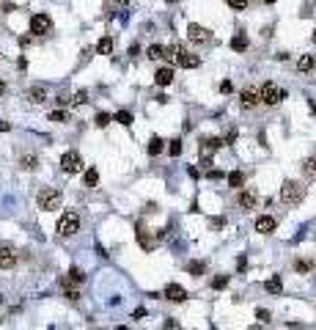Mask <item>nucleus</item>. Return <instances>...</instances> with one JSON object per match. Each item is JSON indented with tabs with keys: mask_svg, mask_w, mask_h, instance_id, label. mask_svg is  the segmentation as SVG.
I'll return each instance as SVG.
<instances>
[{
	"mask_svg": "<svg viewBox=\"0 0 316 330\" xmlns=\"http://www.w3.org/2000/svg\"><path fill=\"white\" fill-rule=\"evenodd\" d=\"M165 58H171L173 63H179V66H184V69H196L198 63H201V58H198V55H190L181 44H171V47H165Z\"/></svg>",
	"mask_w": 316,
	"mask_h": 330,
	"instance_id": "1",
	"label": "nucleus"
},
{
	"mask_svg": "<svg viewBox=\"0 0 316 330\" xmlns=\"http://www.w3.org/2000/svg\"><path fill=\"white\" fill-rule=\"evenodd\" d=\"M36 204H39L42 212H55V209H60V204H63V193L55 190V187H44V190H39V195H36Z\"/></svg>",
	"mask_w": 316,
	"mask_h": 330,
	"instance_id": "2",
	"label": "nucleus"
},
{
	"mask_svg": "<svg viewBox=\"0 0 316 330\" xmlns=\"http://www.w3.org/2000/svg\"><path fill=\"white\" fill-rule=\"evenodd\" d=\"M305 198V187L300 185V182H283V187H281V201L283 204H289V206H294V204H300Z\"/></svg>",
	"mask_w": 316,
	"mask_h": 330,
	"instance_id": "3",
	"label": "nucleus"
},
{
	"mask_svg": "<svg viewBox=\"0 0 316 330\" xmlns=\"http://www.w3.org/2000/svg\"><path fill=\"white\" fill-rule=\"evenodd\" d=\"M80 231V215H77L75 209H69L60 215L58 220V234L60 237H72V234H77Z\"/></svg>",
	"mask_w": 316,
	"mask_h": 330,
	"instance_id": "4",
	"label": "nucleus"
},
{
	"mask_svg": "<svg viewBox=\"0 0 316 330\" xmlns=\"http://www.w3.org/2000/svg\"><path fill=\"white\" fill-rule=\"evenodd\" d=\"M258 94H261V102H264V105H270V108H275V105L286 96V91H283V88H278L275 83H264L261 88H258Z\"/></svg>",
	"mask_w": 316,
	"mask_h": 330,
	"instance_id": "5",
	"label": "nucleus"
},
{
	"mask_svg": "<svg viewBox=\"0 0 316 330\" xmlns=\"http://www.w3.org/2000/svg\"><path fill=\"white\" fill-rule=\"evenodd\" d=\"M52 31V19L47 14H33L30 17V33L33 36H47Z\"/></svg>",
	"mask_w": 316,
	"mask_h": 330,
	"instance_id": "6",
	"label": "nucleus"
},
{
	"mask_svg": "<svg viewBox=\"0 0 316 330\" xmlns=\"http://www.w3.org/2000/svg\"><path fill=\"white\" fill-rule=\"evenodd\" d=\"M187 36L193 44H209V39H212V33L204 25H198V22H190L187 25Z\"/></svg>",
	"mask_w": 316,
	"mask_h": 330,
	"instance_id": "7",
	"label": "nucleus"
},
{
	"mask_svg": "<svg viewBox=\"0 0 316 330\" xmlns=\"http://www.w3.org/2000/svg\"><path fill=\"white\" fill-rule=\"evenodd\" d=\"M60 168L66 171V173H80V168H83V157L77 152H66L63 157H60Z\"/></svg>",
	"mask_w": 316,
	"mask_h": 330,
	"instance_id": "8",
	"label": "nucleus"
},
{
	"mask_svg": "<svg viewBox=\"0 0 316 330\" xmlns=\"http://www.w3.org/2000/svg\"><path fill=\"white\" fill-rule=\"evenodd\" d=\"M261 102V94H258V88H253V85H248V88H242V94H240V105L245 110H253Z\"/></svg>",
	"mask_w": 316,
	"mask_h": 330,
	"instance_id": "9",
	"label": "nucleus"
},
{
	"mask_svg": "<svg viewBox=\"0 0 316 330\" xmlns=\"http://www.w3.org/2000/svg\"><path fill=\"white\" fill-rule=\"evenodd\" d=\"M157 234H151L149 229H143V226H137V245L143 248V251H151V248H157Z\"/></svg>",
	"mask_w": 316,
	"mask_h": 330,
	"instance_id": "10",
	"label": "nucleus"
},
{
	"mask_svg": "<svg viewBox=\"0 0 316 330\" xmlns=\"http://www.w3.org/2000/svg\"><path fill=\"white\" fill-rule=\"evenodd\" d=\"M17 264V253L11 245H0V270H14Z\"/></svg>",
	"mask_w": 316,
	"mask_h": 330,
	"instance_id": "11",
	"label": "nucleus"
},
{
	"mask_svg": "<svg viewBox=\"0 0 316 330\" xmlns=\"http://www.w3.org/2000/svg\"><path fill=\"white\" fill-rule=\"evenodd\" d=\"M165 297H168L171 303H184V300H187V289L179 286V283H168V286H165Z\"/></svg>",
	"mask_w": 316,
	"mask_h": 330,
	"instance_id": "12",
	"label": "nucleus"
},
{
	"mask_svg": "<svg viewBox=\"0 0 316 330\" xmlns=\"http://www.w3.org/2000/svg\"><path fill=\"white\" fill-rule=\"evenodd\" d=\"M275 229H278L275 218H270V215H261V218H256V231H258V234H272Z\"/></svg>",
	"mask_w": 316,
	"mask_h": 330,
	"instance_id": "13",
	"label": "nucleus"
},
{
	"mask_svg": "<svg viewBox=\"0 0 316 330\" xmlns=\"http://www.w3.org/2000/svg\"><path fill=\"white\" fill-rule=\"evenodd\" d=\"M256 193L253 190H242L240 195H237V204H240V209H256Z\"/></svg>",
	"mask_w": 316,
	"mask_h": 330,
	"instance_id": "14",
	"label": "nucleus"
},
{
	"mask_svg": "<svg viewBox=\"0 0 316 330\" xmlns=\"http://www.w3.org/2000/svg\"><path fill=\"white\" fill-rule=\"evenodd\" d=\"M220 146H223L220 138H201V157H209V154H214Z\"/></svg>",
	"mask_w": 316,
	"mask_h": 330,
	"instance_id": "15",
	"label": "nucleus"
},
{
	"mask_svg": "<svg viewBox=\"0 0 316 330\" xmlns=\"http://www.w3.org/2000/svg\"><path fill=\"white\" fill-rule=\"evenodd\" d=\"M154 83L160 85V88L171 85L173 83V69L171 66H160V69H157V75H154Z\"/></svg>",
	"mask_w": 316,
	"mask_h": 330,
	"instance_id": "16",
	"label": "nucleus"
},
{
	"mask_svg": "<svg viewBox=\"0 0 316 330\" xmlns=\"http://www.w3.org/2000/svg\"><path fill=\"white\" fill-rule=\"evenodd\" d=\"M28 99L36 102V105H39V102H44V99H47V88H44V85H33V88L28 91Z\"/></svg>",
	"mask_w": 316,
	"mask_h": 330,
	"instance_id": "17",
	"label": "nucleus"
},
{
	"mask_svg": "<svg viewBox=\"0 0 316 330\" xmlns=\"http://www.w3.org/2000/svg\"><path fill=\"white\" fill-rule=\"evenodd\" d=\"M248 36H245V33H237V36H234V39H231V50H237V52H245V50H248Z\"/></svg>",
	"mask_w": 316,
	"mask_h": 330,
	"instance_id": "18",
	"label": "nucleus"
},
{
	"mask_svg": "<svg viewBox=\"0 0 316 330\" xmlns=\"http://www.w3.org/2000/svg\"><path fill=\"white\" fill-rule=\"evenodd\" d=\"M83 281H86L83 270H80V267H72V270H69V278H63V286H69V283H83Z\"/></svg>",
	"mask_w": 316,
	"mask_h": 330,
	"instance_id": "19",
	"label": "nucleus"
},
{
	"mask_svg": "<svg viewBox=\"0 0 316 330\" xmlns=\"http://www.w3.org/2000/svg\"><path fill=\"white\" fill-rule=\"evenodd\" d=\"M19 165L25 171H36L39 168V157H36V154H22V157H19Z\"/></svg>",
	"mask_w": 316,
	"mask_h": 330,
	"instance_id": "20",
	"label": "nucleus"
},
{
	"mask_svg": "<svg viewBox=\"0 0 316 330\" xmlns=\"http://www.w3.org/2000/svg\"><path fill=\"white\" fill-rule=\"evenodd\" d=\"M264 289L270 292V295H281V292H283V281L278 278V275H272V278L264 283Z\"/></svg>",
	"mask_w": 316,
	"mask_h": 330,
	"instance_id": "21",
	"label": "nucleus"
},
{
	"mask_svg": "<svg viewBox=\"0 0 316 330\" xmlns=\"http://www.w3.org/2000/svg\"><path fill=\"white\" fill-rule=\"evenodd\" d=\"M96 52H99V55H110V52H113V39H110V36H102V39H99Z\"/></svg>",
	"mask_w": 316,
	"mask_h": 330,
	"instance_id": "22",
	"label": "nucleus"
},
{
	"mask_svg": "<svg viewBox=\"0 0 316 330\" xmlns=\"http://www.w3.org/2000/svg\"><path fill=\"white\" fill-rule=\"evenodd\" d=\"M314 66H316V58H314V55H300V61H297V69H300V72H311Z\"/></svg>",
	"mask_w": 316,
	"mask_h": 330,
	"instance_id": "23",
	"label": "nucleus"
},
{
	"mask_svg": "<svg viewBox=\"0 0 316 330\" xmlns=\"http://www.w3.org/2000/svg\"><path fill=\"white\" fill-rule=\"evenodd\" d=\"M146 58H151V61L165 58V47H163V44H151V47H146Z\"/></svg>",
	"mask_w": 316,
	"mask_h": 330,
	"instance_id": "24",
	"label": "nucleus"
},
{
	"mask_svg": "<svg viewBox=\"0 0 316 330\" xmlns=\"http://www.w3.org/2000/svg\"><path fill=\"white\" fill-rule=\"evenodd\" d=\"M163 149H165V146H163V138H151V141H149V154H151V157H157Z\"/></svg>",
	"mask_w": 316,
	"mask_h": 330,
	"instance_id": "25",
	"label": "nucleus"
},
{
	"mask_svg": "<svg viewBox=\"0 0 316 330\" xmlns=\"http://www.w3.org/2000/svg\"><path fill=\"white\" fill-rule=\"evenodd\" d=\"M228 185H231V187H242V185H245V173H240V171H231V173H228Z\"/></svg>",
	"mask_w": 316,
	"mask_h": 330,
	"instance_id": "26",
	"label": "nucleus"
},
{
	"mask_svg": "<svg viewBox=\"0 0 316 330\" xmlns=\"http://www.w3.org/2000/svg\"><path fill=\"white\" fill-rule=\"evenodd\" d=\"M116 121H119L121 127H129V124H132V113H129V110H119V113H116Z\"/></svg>",
	"mask_w": 316,
	"mask_h": 330,
	"instance_id": "27",
	"label": "nucleus"
},
{
	"mask_svg": "<svg viewBox=\"0 0 316 330\" xmlns=\"http://www.w3.org/2000/svg\"><path fill=\"white\" fill-rule=\"evenodd\" d=\"M96 182H99V171H96V168H88V171H86V187H96Z\"/></svg>",
	"mask_w": 316,
	"mask_h": 330,
	"instance_id": "28",
	"label": "nucleus"
},
{
	"mask_svg": "<svg viewBox=\"0 0 316 330\" xmlns=\"http://www.w3.org/2000/svg\"><path fill=\"white\" fill-rule=\"evenodd\" d=\"M50 121H55V124H63V121H69V113H66V110H52V113H50Z\"/></svg>",
	"mask_w": 316,
	"mask_h": 330,
	"instance_id": "29",
	"label": "nucleus"
},
{
	"mask_svg": "<svg viewBox=\"0 0 316 330\" xmlns=\"http://www.w3.org/2000/svg\"><path fill=\"white\" fill-rule=\"evenodd\" d=\"M110 121H113V116H110V113H96L94 124H96V127H107Z\"/></svg>",
	"mask_w": 316,
	"mask_h": 330,
	"instance_id": "30",
	"label": "nucleus"
},
{
	"mask_svg": "<svg viewBox=\"0 0 316 330\" xmlns=\"http://www.w3.org/2000/svg\"><path fill=\"white\" fill-rule=\"evenodd\" d=\"M187 272H190V275H204V262H190Z\"/></svg>",
	"mask_w": 316,
	"mask_h": 330,
	"instance_id": "31",
	"label": "nucleus"
},
{
	"mask_svg": "<svg viewBox=\"0 0 316 330\" xmlns=\"http://www.w3.org/2000/svg\"><path fill=\"white\" fill-rule=\"evenodd\" d=\"M311 267H314V264L308 262V259H297V262H294V270L297 272H311Z\"/></svg>",
	"mask_w": 316,
	"mask_h": 330,
	"instance_id": "32",
	"label": "nucleus"
},
{
	"mask_svg": "<svg viewBox=\"0 0 316 330\" xmlns=\"http://www.w3.org/2000/svg\"><path fill=\"white\" fill-rule=\"evenodd\" d=\"M226 3H228V6H231L234 11H245V9H248V3H250V0H226Z\"/></svg>",
	"mask_w": 316,
	"mask_h": 330,
	"instance_id": "33",
	"label": "nucleus"
},
{
	"mask_svg": "<svg viewBox=\"0 0 316 330\" xmlns=\"http://www.w3.org/2000/svg\"><path fill=\"white\" fill-rule=\"evenodd\" d=\"M226 286H228V275H217V278L212 281V289H217V292L226 289Z\"/></svg>",
	"mask_w": 316,
	"mask_h": 330,
	"instance_id": "34",
	"label": "nucleus"
},
{
	"mask_svg": "<svg viewBox=\"0 0 316 330\" xmlns=\"http://www.w3.org/2000/svg\"><path fill=\"white\" fill-rule=\"evenodd\" d=\"M168 154H171V157H179V154H181V141H179V138H176V141H171V146H168Z\"/></svg>",
	"mask_w": 316,
	"mask_h": 330,
	"instance_id": "35",
	"label": "nucleus"
},
{
	"mask_svg": "<svg viewBox=\"0 0 316 330\" xmlns=\"http://www.w3.org/2000/svg\"><path fill=\"white\" fill-rule=\"evenodd\" d=\"M86 102H88V94L86 91H77L75 99H72V105H86Z\"/></svg>",
	"mask_w": 316,
	"mask_h": 330,
	"instance_id": "36",
	"label": "nucleus"
},
{
	"mask_svg": "<svg viewBox=\"0 0 316 330\" xmlns=\"http://www.w3.org/2000/svg\"><path fill=\"white\" fill-rule=\"evenodd\" d=\"M256 316H258V319H261V322H270V319H272V316H270V311H267V308H258V311H256Z\"/></svg>",
	"mask_w": 316,
	"mask_h": 330,
	"instance_id": "37",
	"label": "nucleus"
},
{
	"mask_svg": "<svg viewBox=\"0 0 316 330\" xmlns=\"http://www.w3.org/2000/svg\"><path fill=\"white\" fill-rule=\"evenodd\" d=\"M305 173H308V176H316V162L314 160L305 162Z\"/></svg>",
	"mask_w": 316,
	"mask_h": 330,
	"instance_id": "38",
	"label": "nucleus"
},
{
	"mask_svg": "<svg viewBox=\"0 0 316 330\" xmlns=\"http://www.w3.org/2000/svg\"><path fill=\"white\" fill-rule=\"evenodd\" d=\"M220 91H223V94H231V91H234V83H231V80H223V83H220Z\"/></svg>",
	"mask_w": 316,
	"mask_h": 330,
	"instance_id": "39",
	"label": "nucleus"
},
{
	"mask_svg": "<svg viewBox=\"0 0 316 330\" xmlns=\"http://www.w3.org/2000/svg\"><path fill=\"white\" fill-rule=\"evenodd\" d=\"M66 300H72V303H77V300H80V295H77L75 289H66Z\"/></svg>",
	"mask_w": 316,
	"mask_h": 330,
	"instance_id": "40",
	"label": "nucleus"
},
{
	"mask_svg": "<svg viewBox=\"0 0 316 330\" xmlns=\"http://www.w3.org/2000/svg\"><path fill=\"white\" fill-rule=\"evenodd\" d=\"M234 141H237V129H231L228 135H226V143H234Z\"/></svg>",
	"mask_w": 316,
	"mask_h": 330,
	"instance_id": "41",
	"label": "nucleus"
},
{
	"mask_svg": "<svg viewBox=\"0 0 316 330\" xmlns=\"http://www.w3.org/2000/svg\"><path fill=\"white\" fill-rule=\"evenodd\" d=\"M209 179H223V171H209Z\"/></svg>",
	"mask_w": 316,
	"mask_h": 330,
	"instance_id": "42",
	"label": "nucleus"
},
{
	"mask_svg": "<svg viewBox=\"0 0 316 330\" xmlns=\"http://www.w3.org/2000/svg\"><path fill=\"white\" fill-rule=\"evenodd\" d=\"M9 129H11L9 121H0V132H9Z\"/></svg>",
	"mask_w": 316,
	"mask_h": 330,
	"instance_id": "43",
	"label": "nucleus"
},
{
	"mask_svg": "<svg viewBox=\"0 0 316 330\" xmlns=\"http://www.w3.org/2000/svg\"><path fill=\"white\" fill-rule=\"evenodd\" d=\"M3 94H6V83H3V80H0V96H3Z\"/></svg>",
	"mask_w": 316,
	"mask_h": 330,
	"instance_id": "44",
	"label": "nucleus"
},
{
	"mask_svg": "<svg viewBox=\"0 0 316 330\" xmlns=\"http://www.w3.org/2000/svg\"><path fill=\"white\" fill-rule=\"evenodd\" d=\"M261 3H267V6H272V3H278V0H261Z\"/></svg>",
	"mask_w": 316,
	"mask_h": 330,
	"instance_id": "45",
	"label": "nucleus"
},
{
	"mask_svg": "<svg viewBox=\"0 0 316 330\" xmlns=\"http://www.w3.org/2000/svg\"><path fill=\"white\" fill-rule=\"evenodd\" d=\"M116 330H129V328H116Z\"/></svg>",
	"mask_w": 316,
	"mask_h": 330,
	"instance_id": "46",
	"label": "nucleus"
},
{
	"mask_svg": "<svg viewBox=\"0 0 316 330\" xmlns=\"http://www.w3.org/2000/svg\"><path fill=\"white\" fill-rule=\"evenodd\" d=\"M119 3H124V6H127V0H119Z\"/></svg>",
	"mask_w": 316,
	"mask_h": 330,
	"instance_id": "47",
	"label": "nucleus"
},
{
	"mask_svg": "<svg viewBox=\"0 0 316 330\" xmlns=\"http://www.w3.org/2000/svg\"><path fill=\"white\" fill-rule=\"evenodd\" d=\"M314 42H316V31H314Z\"/></svg>",
	"mask_w": 316,
	"mask_h": 330,
	"instance_id": "48",
	"label": "nucleus"
},
{
	"mask_svg": "<svg viewBox=\"0 0 316 330\" xmlns=\"http://www.w3.org/2000/svg\"><path fill=\"white\" fill-rule=\"evenodd\" d=\"M171 3H179V0H171Z\"/></svg>",
	"mask_w": 316,
	"mask_h": 330,
	"instance_id": "49",
	"label": "nucleus"
},
{
	"mask_svg": "<svg viewBox=\"0 0 316 330\" xmlns=\"http://www.w3.org/2000/svg\"><path fill=\"white\" fill-rule=\"evenodd\" d=\"M314 162H316V160H314Z\"/></svg>",
	"mask_w": 316,
	"mask_h": 330,
	"instance_id": "50",
	"label": "nucleus"
}]
</instances>
